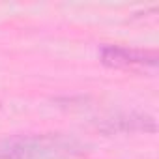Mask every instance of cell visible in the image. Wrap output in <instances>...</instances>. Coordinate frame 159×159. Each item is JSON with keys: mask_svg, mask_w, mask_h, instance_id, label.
<instances>
[{"mask_svg": "<svg viewBox=\"0 0 159 159\" xmlns=\"http://www.w3.org/2000/svg\"><path fill=\"white\" fill-rule=\"evenodd\" d=\"M79 153H83V144L60 133L0 139V159H67Z\"/></svg>", "mask_w": 159, "mask_h": 159, "instance_id": "cell-1", "label": "cell"}, {"mask_svg": "<svg viewBox=\"0 0 159 159\" xmlns=\"http://www.w3.org/2000/svg\"><path fill=\"white\" fill-rule=\"evenodd\" d=\"M101 62L107 67L114 69H135V67H155L157 52L152 49H135V47H120V45H105L101 47Z\"/></svg>", "mask_w": 159, "mask_h": 159, "instance_id": "cell-2", "label": "cell"}]
</instances>
